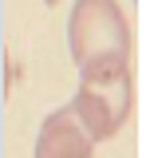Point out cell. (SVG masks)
Instances as JSON below:
<instances>
[{
	"label": "cell",
	"mask_w": 158,
	"mask_h": 158,
	"mask_svg": "<svg viewBox=\"0 0 158 158\" xmlns=\"http://www.w3.org/2000/svg\"><path fill=\"white\" fill-rule=\"evenodd\" d=\"M44 4H48V8H52V4H59V0H44Z\"/></svg>",
	"instance_id": "5"
},
{
	"label": "cell",
	"mask_w": 158,
	"mask_h": 158,
	"mask_svg": "<svg viewBox=\"0 0 158 158\" xmlns=\"http://www.w3.org/2000/svg\"><path fill=\"white\" fill-rule=\"evenodd\" d=\"M8 83H12V71H8V59H4V44H0V107H4V95H8Z\"/></svg>",
	"instance_id": "4"
},
{
	"label": "cell",
	"mask_w": 158,
	"mask_h": 158,
	"mask_svg": "<svg viewBox=\"0 0 158 158\" xmlns=\"http://www.w3.org/2000/svg\"><path fill=\"white\" fill-rule=\"evenodd\" d=\"M75 111L79 127L87 131L91 142L115 138L135 111V79H131V59L107 56L87 67H79L75 99L67 103Z\"/></svg>",
	"instance_id": "1"
},
{
	"label": "cell",
	"mask_w": 158,
	"mask_h": 158,
	"mask_svg": "<svg viewBox=\"0 0 158 158\" xmlns=\"http://www.w3.org/2000/svg\"><path fill=\"white\" fill-rule=\"evenodd\" d=\"M32 158H95V142L79 127L71 107H59L40 123L36 135V154Z\"/></svg>",
	"instance_id": "3"
},
{
	"label": "cell",
	"mask_w": 158,
	"mask_h": 158,
	"mask_svg": "<svg viewBox=\"0 0 158 158\" xmlns=\"http://www.w3.org/2000/svg\"><path fill=\"white\" fill-rule=\"evenodd\" d=\"M67 48L75 67L107 56L131 59V20L115 0H75L67 16Z\"/></svg>",
	"instance_id": "2"
}]
</instances>
